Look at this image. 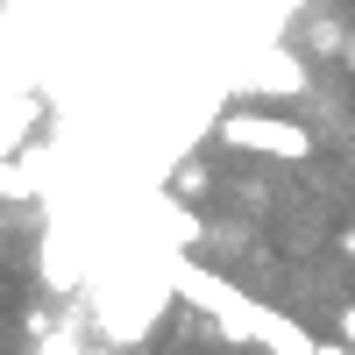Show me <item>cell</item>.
Here are the masks:
<instances>
[{"label": "cell", "instance_id": "277c9868", "mask_svg": "<svg viewBox=\"0 0 355 355\" xmlns=\"http://www.w3.org/2000/svg\"><path fill=\"white\" fill-rule=\"evenodd\" d=\"M334 320H341V348H348V355H355V299H348V306H341V313H334Z\"/></svg>", "mask_w": 355, "mask_h": 355}, {"label": "cell", "instance_id": "7a4b0ae2", "mask_svg": "<svg viewBox=\"0 0 355 355\" xmlns=\"http://www.w3.org/2000/svg\"><path fill=\"white\" fill-rule=\"evenodd\" d=\"M299 85H306V78H299V64H291V57L277 50V57H270V64H263V71H256V85H249V93H299Z\"/></svg>", "mask_w": 355, "mask_h": 355}, {"label": "cell", "instance_id": "3957f363", "mask_svg": "<svg viewBox=\"0 0 355 355\" xmlns=\"http://www.w3.org/2000/svg\"><path fill=\"white\" fill-rule=\"evenodd\" d=\"M171 185H178V192H185V199H192V192L206 185V164H185V171H178V178H171Z\"/></svg>", "mask_w": 355, "mask_h": 355}, {"label": "cell", "instance_id": "5b68a950", "mask_svg": "<svg viewBox=\"0 0 355 355\" xmlns=\"http://www.w3.org/2000/svg\"><path fill=\"white\" fill-rule=\"evenodd\" d=\"M341 249H348V256H355V227H348V234H341Z\"/></svg>", "mask_w": 355, "mask_h": 355}, {"label": "cell", "instance_id": "6da1fadb", "mask_svg": "<svg viewBox=\"0 0 355 355\" xmlns=\"http://www.w3.org/2000/svg\"><path fill=\"white\" fill-rule=\"evenodd\" d=\"M220 142L227 150H249V157H277V164H306L313 157V135L299 121H270V114H227Z\"/></svg>", "mask_w": 355, "mask_h": 355}]
</instances>
